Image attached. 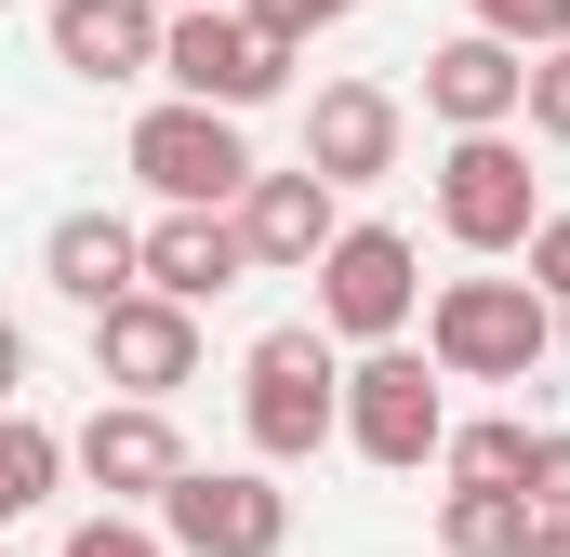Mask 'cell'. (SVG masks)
<instances>
[{
  "instance_id": "6da1fadb",
  "label": "cell",
  "mask_w": 570,
  "mask_h": 557,
  "mask_svg": "<svg viewBox=\"0 0 570 557\" xmlns=\"http://www.w3.org/2000/svg\"><path fill=\"white\" fill-rule=\"evenodd\" d=\"M239 424H253V465H266V478H279V465H318L332 424H345V345H332L318 319L253 332V359H239Z\"/></svg>"
},
{
  "instance_id": "7a4b0ae2",
  "label": "cell",
  "mask_w": 570,
  "mask_h": 557,
  "mask_svg": "<svg viewBox=\"0 0 570 557\" xmlns=\"http://www.w3.org/2000/svg\"><path fill=\"white\" fill-rule=\"evenodd\" d=\"M425 359H438V385H531L558 359V305L531 278H438L425 292Z\"/></svg>"
},
{
  "instance_id": "3957f363",
  "label": "cell",
  "mask_w": 570,
  "mask_h": 557,
  "mask_svg": "<svg viewBox=\"0 0 570 557\" xmlns=\"http://www.w3.org/2000/svg\"><path fill=\"white\" fill-rule=\"evenodd\" d=\"M358 465H385V478H425L438 438H451V399H438V359L412 345H372V359H345V424H332Z\"/></svg>"
},
{
  "instance_id": "277c9868",
  "label": "cell",
  "mask_w": 570,
  "mask_h": 557,
  "mask_svg": "<svg viewBox=\"0 0 570 557\" xmlns=\"http://www.w3.org/2000/svg\"><path fill=\"white\" fill-rule=\"evenodd\" d=\"M159 80H173V107L253 120L266 94H292V40H266L239 0H226V13H173V27H159Z\"/></svg>"
},
{
  "instance_id": "5b68a950",
  "label": "cell",
  "mask_w": 570,
  "mask_h": 557,
  "mask_svg": "<svg viewBox=\"0 0 570 557\" xmlns=\"http://www.w3.org/2000/svg\"><path fill=\"white\" fill-rule=\"evenodd\" d=\"M438 226H451V253H478V266L531 253V226H544L531 146L518 134H451V159H438Z\"/></svg>"
},
{
  "instance_id": "8992f818",
  "label": "cell",
  "mask_w": 570,
  "mask_h": 557,
  "mask_svg": "<svg viewBox=\"0 0 570 557\" xmlns=\"http://www.w3.org/2000/svg\"><path fill=\"white\" fill-rule=\"evenodd\" d=\"M305 278H318V332H332V345H358V359H372V345H399V332H412V305H425V253H412L399 226H345Z\"/></svg>"
},
{
  "instance_id": "52a82bcc",
  "label": "cell",
  "mask_w": 570,
  "mask_h": 557,
  "mask_svg": "<svg viewBox=\"0 0 570 557\" xmlns=\"http://www.w3.org/2000/svg\"><path fill=\"white\" fill-rule=\"evenodd\" d=\"M159 545L173 557H279L292 545V491L266 465H186L159 491Z\"/></svg>"
},
{
  "instance_id": "ba28073f",
  "label": "cell",
  "mask_w": 570,
  "mask_h": 557,
  "mask_svg": "<svg viewBox=\"0 0 570 557\" xmlns=\"http://www.w3.org/2000/svg\"><path fill=\"white\" fill-rule=\"evenodd\" d=\"M134 173L159 186V213H239V186H253V146L239 120H213V107H146L134 120Z\"/></svg>"
},
{
  "instance_id": "9c48e42d",
  "label": "cell",
  "mask_w": 570,
  "mask_h": 557,
  "mask_svg": "<svg viewBox=\"0 0 570 557\" xmlns=\"http://www.w3.org/2000/svg\"><path fill=\"white\" fill-rule=\"evenodd\" d=\"M67 478H94L107 518H120V505H159L186 478V438H173V412H146V399H94V424L67 438Z\"/></svg>"
},
{
  "instance_id": "30bf717a",
  "label": "cell",
  "mask_w": 570,
  "mask_h": 557,
  "mask_svg": "<svg viewBox=\"0 0 570 557\" xmlns=\"http://www.w3.org/2000/svg\"><path fill=\"white\" fill-rule=\"evenodd\" d=\"M399 134H412V107L385 94V80H318V107H305V173L345 199V186H385L399 173Z\"/></svg>"
},
{
  "instance_id": "8fae6325",
  "label": "cell",
  "mask_w": 570,
  "mask_h": 557,
  "mask_svg": "<svg viewBox=\"0 0 570 557\" xmlns=\"http://www.w3.org/2000/svg\"><path fill=\"white\" fill-rule=\"evenodd\" d=\"M94 385H120V399H173V385H199V319L186 305H159V292H120L107 319H94Z\"/></svg>"
},
{
  "instance_id": "7c38bea8",
  "label": "cell",
  "mask_w": 570,
  "mask_h": 557,
  "mask_svg": "<svg viewBox=\"0 0 570 557\" xmlns=\"http://www.w3.org/2000/svg\"><path fill=\"white\" fill-rule=\"evenodd\" d=\"M518 94H531V53H504L478 27H451L425 53V120H451V134H518Z\"/></svg>"
},
{
  "instance_id": "4fadbf2b",
  "label": "cell",
  "mask_w": 570,
  "mask_h": 557,
  "mask_svg": "<svg viewBox=\"0 0 570 557\" xmlns=\"http://www.w3.org/2000/svg\"><path fill=\"white\" fill-rule=\"evenodd\" d=\"M226 226H239V253H253V266H318V253L345 240V199L292 159V173H253V186H239V213H226Z\"/></svg>"
},
{
  "instance_id": "5bb4252c",
  "label": "cell",
  "mask_w": 570,
  "mask_h": 557,
  "mask_svg": "<svg viewBox=\"0 0 570 557\" xmlns=\"http://www.w3.org/2000/svg\"><path fill=\"white\" fill-rule=\"evenodd\" d=\"M40 27H53V67L94 80V94L107 80H159V13L146 0H53Z\"/></svg>"
},
{
  "instance_id": "9a60e30c",
  "label": "cell",
  "mask_w": 570,
  "mask_h": 557,
  "mask_svg": "<svg viewBox=\"0 0 570 557\" xmlns=\"http://www.w3.org/2000/svg\"><path fill=\"white\" fill-rule=\"evenodd\" d=\"M134 240H146V292H159V305H186V319H199L213 292H239V278H253V253H239V226H226V213H159V226H134Z\"/></svg>"
},
{
  "instance_id": "2e32d148",
  "label": "cell",
  "mask_w": 570,
  "mask_h": 557,
  "mask_svg": "<svg viewBox=\"0 0 570 557\" xmlns=\"http://www.w3.org/2000/svg\"><path fill=\"white\" fill-rule=\"evenodd\" d=\"M40 278L80 305V319H107L120 292H146V240L120 213H53V240H40Z\"/></svg>"
},
{
  "instance_id": "e0dca14e",
  "label": "cell",
  "mask_w": 570,
  "mask_h": 557,
  "mask_svg": "<svg viewBox=\"0 0 570 557\" xmlns=\"http://www.w3.org/2000/svg\"><path fill=\"white\" fill-rule=\"evenodd\" d=\"M53 478H67V438H53L40 412H0V531H13V518H40V505H53Z\"/></svg>"
},
{
  "instance_id": "ac0fdd59",
  "label": "cell",
  "mask_w": 570,
  "mask_h": 557,
  "mask_svg": "<svg viewBox=\"0 0 570 557\" xmlns=\"http://www.w3.org/2000/svg\"><path fill=\"white\" fill-rule=\"evenodd\" d=\"M438 465H451V491H518V478H531V424H518V412L451 424V438H438Z\"/></svg>"
},
{
  "instance_id": "d6986e66",
  "label": "cell",
  "mask_w": 570,
  "mask_h": 557,
  "mask_svg": "<svg viewBox=\"0 0 570 557\" xmlns=\"http://www.w3.org/2000/svg\"><path fill=\"white\" fill-rule=\"evenodd\" d=\"M438 545L451 557H518L531 545V491H438Z\"/></svg>"
},
{
  "instance_id": "ffe728a7",
  "label": "cell",
  "mask_w": 570,
  "mask_h": 557,
  "mask_svg": "<svg viewBox=\"0 0 570 557\" xmlns=\"http://www.w3.org/2000/svg\"><path fill=\"white\" fill-rule=\"evenodd\" d=\"M464 27L504 40V53H558V40H570V0H464Z\"/></svg>"
},
{
  "instance_id": "44dd1931",
  "label": "cell",
  "mask_w": 570,
  "mask_h": 557,
  "mask_svg": "<svg viewBox=\"0 0 570 557\" xmlns=\"http://www.w3.org/2000/svg\"><path fill=\"white\" fill-rule=\"evenodd\" d=\"M518 120H531L544 146H570V40H558V53H531V94H518Z\"/></svg>"
},
{
  "instance_id": "7402d4cb",
  "label": "cell",
  "mask_w": 570,
  "mask_h": 557,
  "mask_svg": "<svg viewBox=\"0 0 570 557\" xmlns=\"http://www.w3.org/2000/svg\"><path fill=\"white\" fill-rule=\"evenodd\" d=\"M531 518H570V424H531Z\"/></svg>"
},
{
  "instance_id": "603a6c76",
  "label": "cell",
  "mask_w": 570,
  "mask_h": 557,
  "mask_svg": "<svg viewBox=\"0 0 570 557\" xmlns=\"http://www.w3.org/2000/svg\"><path fill=\"white\" fill-rule=\"evenodd\" d=\"M239 13H253L266 40H292V53H305V40H318V27H345L358 0H239Z\"/></svg>"
},
{
  "instance_id": "cb8c5ba5",
  "label": "cell",
  "mask_w": 570,
  "mask_h": 557,
  "mask_svg": "<svg viewBox=\"0 0 570 557\" xmlns=\"http://www.w3.org/2000/svg\"><path fill=\"white\" fill-rule=\"evenodd\" d=\"M518 266H531V292H544V305H570V213H544V226H531V253H518Z\"/></svg>"
},
{
  "instance_id": "d4e9b609",
  "label": "cell",
  "mask_w": 570,
  "mask_h": 557,
  "mask_svg": "<svg viewBox=\"0 0 570 557\" xmlns=\"http://www.w3.org/2000/svg\"><path fill=\"white\" fill-rule=\"evenodd\" d=\"M67 557H173V545H159L146 518H80V531H67Z\"/></svg>"
},
{
  "instance_id": "484cf974",
  "label": "cell",
  "mask_w": 570,
  "mask_h": 557,
  "mask_svg": "<svg viewBox=\"0 0 570 557\" xmlns=\"http://www.w3.org/2000/svg\"><path fill=\"white\" fill-rule=\"evenodd\" d=\"M13 385H27V332L0 319V412H13Z\"/></svg>"
},
{
  "instance_id": "4316f807",
  "label": "cell",
  "mask_w": 570,
  "mask_h": 557,
  "mask_svg": "<svg viewBox=\"0 0 570 557\" xmlns=\"http://www.w3.org/2000/svg\"><path fill=\"white\" fill-rule=\"evenodd\" d=\"M518 557H570V518H531V545Z\"/></svg>"
},
{
  "instance_id": "83f0119b",
  "label": "cell",
  "mask_w": 570,
  "mask_h": 557,
  "mask_svg": "<svg viewBox=\"0 0 570 557\" xmlns=\"http://www.w3.org/2000/svg\"><path fill=\"white\" fill-rule=\"evenodd\" d=\"M146 13H159V27H173V13H226V0H146Z\"/></svg>"
},
{
  "instance_id": "f1b7e54d",
  "label": "cell",
  "mask_w": 570,
  "mask_h": 557,
  "mask_svg": "<svg viewBox=\"0 0 570 557\" xmlns=\"http://www.w3.org/2000/svg\"><path fill=\"white\" fill-rule=\"evenodd\" d=\"M558 359H570V305H558Z\"/></svg>"
},
{
  "instance_id": "f546056e",
  "label": "cell",
  "mask_w": 570,
  "mask_h": 557,
  "mask_svg": "<svg viewBox=\"0 0 570 557\" xmlns=\"http://www.w3.org/2000/svg\"><path fill=\"white\" fill-rule=\"evenodd\" d=\"M0 13H13V0H0Z\"/></svg>"
}]
</instances>
